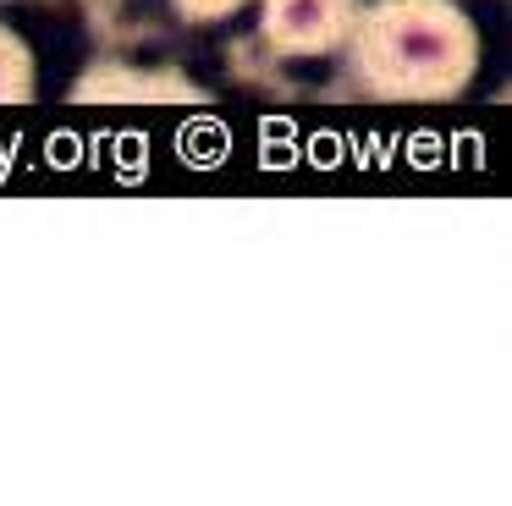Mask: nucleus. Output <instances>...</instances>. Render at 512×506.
<instances>
[{
    "mask_svg": "<svg viewBox=\"0 0 512 506\" xmlns=\"http://www.w3.org/2000/svg\"><path fill=\"white\" fill-rule=\"evenodd\" d=\"M353 61L386 99H446L474 77L479 39L446 0H380L353 22Z\"/></svg>",
    "mask_w": 512,
    "mask_h": 506,
    "instance_id": "f257e3e1",
    "label": "nucleus"
},
{
    "mask_svg": "<svg viewBox=\"0 0 512 506\" xmlns=\"http://www.w3.org/2000/svg\"><path fill=\"white\" fill-rule=\"evenodd\" d=\"M358 22V0H265V39L281 55H325Z\"/></svg>",
    "mask_w": 512,
    "mask_h": 506,
    "instance_id": "f03ea898",
    "label": "nucleus"
},
{
    "mask_svg": "<svg viewBox=\"0 0 512 506\" xmlns=\"http://www.w3.org/2000/svg\"><path fill=\"white\" fill-rule=\"evenodd\" d=\"M78 99H89V105H133V99H144V105H193L204 94L182 77H144V72H127V66H111V72L83 77Z\"/></svg>",
    "mask_w": 512,
    "mask_h": 506,
    "instance_id": "7ed1b4c3",
    "label": "nucleus"
},
{
    "mask_svg": "<svg viewBox=\"0 0 512 506\" xmlns=\"http://www.w3.org/2000/svg\"><path fill=\"white\" fill-rule=\"evenodd\" d=\"M34 94V55L12 28H0V105H23Z\"/></svg>",
    "mask_w": 512,
    "mask_h": 506,
    "instance_id": "20e7f679",
    "label": "nucleus"
},
{
    "mask_svg": "<svg viewBox=\"0 0 512 506\" xmlns=\"http://www.w3.org/2000/svg\"><path fill=\"white\" fill-rule=\"evenodd\" d=\"M243 0H177V11L182 17H193V22H215V17H226V11H237Z\"/></svg>",
    "mask_w": 512,
    "mask_h": 506,
    "instance_id": "39448f33",
    "label": "nucleus"
}]
</instances>
